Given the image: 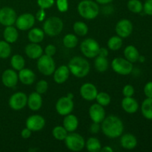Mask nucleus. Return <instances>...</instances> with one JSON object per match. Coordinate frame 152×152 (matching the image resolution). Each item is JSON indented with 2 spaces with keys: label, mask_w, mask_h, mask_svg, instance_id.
<instances>
[{
  "label": "nucleus",
  "mask_w": 152,
  "mask_h": 152,
  "mask_svg": "<svg viewBox=\"0 0 152 152\" xmlns=\"http://www.w3.org/2000/svg\"><path fill=\"white\" fill-rule=\"evenodd\" d=\"M70 70L68 65H61L55 69L53 72V80L57 84H62L65 83L69 78Z\"/></svg>",
  "instance_id": "nucleus-18"
},
{
  "label": "nucleus",
  "mask_w": 152,
  "mask_h": 152,
  "mask_svg": "<svg viewBox=\"0 0 152 152\" xmlns=\"http://www.w3.org/2000/svg\"><path fill=\"white\" fill-rule=\"evenodd\" d=\"M55 107L58 114L62 116H66L73 111L74 103L73 99H69L66 96H62L57 100Z\"/></svg>",
  "instance_id": "nucleus-12"
},
{
  "label": "nucleus",
  "mask_w": 152,
  "mask_h": 152,
  "mask_svg": "<svg viewBox=\"0 0 152 152\" xmlns=\"http://www.w3.org/2000/svg\"><path fill=\"white\" fill-rule=\"evenodd\" d=\"M67 148L72 151H80L84 148L86 141L80 134L74 132H69L65 139Z\"/></svg>",
  "instance_id": "nucleus-7"
},
{
  "label": "nucleus",
  "mask_w": 152,
  "mask_h": 152,
  "mask_svg": "<svg viewBox=\"0 0 152 152\" xmlns=\"http://www.w3.org/2000/svg\"><path fill=\"white\" fill-rule=\"evenodd\" d=\"M124 56L129 62L134 63L137 62L140 57V53L137 48L134 45H128L124 50Z\"/></svg>",
  "instance_id": "nucleus-27"
},
{
  "label": "nucleus",
  "mask_w": 152,
  "mask_h": 152,
  "mask_svg": "<svg viewBox=\"0 0 152 152\" xmlns=\"http://www.w3.org/2000/svg\"><path fill=\"white\" fill-rule=\"evenodd\" d=\"M27 105L31 111H39L42 105V98L41 94L37 93V91L32 92L28 96Z\"/></svg>",
  "instance_id": "nucleus-19"
},
{
  "label": "nucleus",
  "mask_w": 152,
  "mask_h": 152,
  "mask_svg": "<svg viewBox=\"0 0 152 152\" xmlns=\"http://www.w3.org/2000/svg\"><path fill=\"white\" fill-rule=\"evenodd\" d=\"M48 88V84L45 80H41L36 85V91L40 94H44L46 93Z\"/></svg>",
  "instance_id": "nucleus-39"
},
{
  "label": "nucleus",
  "mask_w": 152,
  "mask_h": 152,
  "mask_svg": "<svg viewBox=\"0 0 152 152\" xmlns=\"http://www.w3.org/2000/svg\"><path fill=\"white\" fill-rule=\"evenodd\" d=\"M63 27V22L60 18L52 16L44 22L43 31L49 37H56L62 32Z\"/></svg>",
  "instance_id": "nucleus-4"
},
{
  "label": "nucleus",
  "mask_w": 152,
  "mask_h": 152,
  "mask_svg": "<svg viewBox=\"0 0 152 152\" xmlns=\"http://www.w3.org/2000/svg\"><path fill=\"white\" fill-rule=\"evenodd\" d=\"M31 134H32V131H31L28 128H25L21 132V136L24 139H28L31 136Z\"/></svg>",
  "instance_id": "nucleus-48"
},
{
  "label": "nucleus",
  "mask_w": 152,
  "mask_h": 152,
  "mask_svg": "<svg viewBox=\"0 0 152 152\" xmlns=\"http://www.w3.org/2000/svg\"><path fill=\"white\" fill-rule=\"evenodd\" d=\"M87 150L89 152H99L101 148H102V145H101L100 141L99 139L96 137H90L86 142V145Z\"/></svg>",
  "instance_id": "nucleus-29"
},
{
  "label": "nucleus",
  "mask_w": 152,
  "mask_h": 152,
  "mask_svg": "<svg viewBox=\"0 0 152 152\" xmlns=\"http://www.w3.org/2000/svg\"><path fill=\"white\" fill-rule=\"evenodd\" d=\"M66 96H67V97L69 98V99H74V95L73 94V93H68V94L66 95Z\"/></svg>",
  "instance_id": "nucleus-52"
},
{
  "label": "nucleus",
  "mask_w": 152,
  "mask_h": 152,
  "mask_svg": "<svg viewBox=\"0 0 152 152\" xmlns=\"http://www.w3.org/2000/svg\"><path fill=\"white\" fill-rule=\"evenodd\" d=\"M79 126V120L74 114H69L65 116L63 120V127L68 131V132H74Z\"/></svg>",
  "instance_id": "nucleus-24"
},
{
  "label": "nucleus",
  "mask_w": 152,
  "mask_h": 152,
  "mask_svg": "<svg viewBox=\"0 0 152 152\" xmlns=\"http://www.w3.org/2000/svg\"><path fill=\"white\" fill-rule=\"evenodd\" d=\"M77 10L80 16L86 19H94L99 13L98 3L92 0H83L77 6Z\"/></svg>",
  "instance_id": "nucleus-3"
},
{
  "label": "nucleus",
  "mask_w": 152,
  "mask_h": 152,
  "mask_svg": "<svg viewBox=\"0 0 152 152\" xmlns=\"http://www.w3.org/2000/svg\"><path fill=\"white\" fill-rule=\"evenodd\" d=\"M17 15L12 7H4L0 9V24L4 26L13 25L16 22Z\"/></svg>",
  "instance_id": "nucleus-11"
},
{
  "label": "nucleus",
  "mask_w": 152,
  "mask_h": 152,
  "mask_svg": "<svg viewBox=\"0 0 152 152\" xmlns=\"http://www.w3.org/2000/svg\"><path fill=\"white\" fill-rule=\"evenodd\" d=\"M144 94L148 98H152V81L148 82L144 87Z\"/></svg>",
  "instance_id": "nucleus-45"
},
{
  "label": "nucleus",
  "mask_w": 152,
  "mask_h": 152,
  "mask_svg": "<svg viewBox=\"0 0 152 152\" xmlns=\"http://www.w3.org/2000/svg\"><path fill=\"white\" fill-rule=\"evenodd\" d=\"M141 112L145 119L152 120V98L146 97L144 99L141 105Z\"/></svg>",
  "instance_id": "nucleus-28"
},
{
  "label": "nucleus",
  "mask_w": 152,
  "mask_h": 152,
  "mask_svg": "<svg viewBox=\"0 0 152 152\" xmlns=\"http://www.w3.org/2000/svg\"><path fill=\"white\" fill-rule=\"evenodd\" d=\"M121 105L123 109L128 114H134L139 108L138 102L132 96L123 98L121 102Z\"/></svg>",
  "instance_id": "nucleus-22"
},
{
  "label": "nucleus",
  "mask_w": 152,
  "mask_h": 152,
  "mask_svg": "<svg viewBox=\"0 0 152 152\" xmlns=\"http://www.w3.org/2000/svg\"><path fill=\"white\" fill-rule=\"evenodd\" d=\"M19 77L14 69H6L1 75V82L7 88H13L17 85Z\"/></svg>",
  "instance_id": "nucleus-17"
},
{
  "label": "nucleus",
  "mask_w": 152,
  "mask_h": 152,
  "mask_svg": "<svg viewBox=\"0 0 152 152\" xmlns=\"http://www.w3.org/2000/svg\"><path fill=\"white\" fill-rule=\"evenodd\" d=\"M100 151H102V152H113L114 151V150H113V148H111V147L105 146V147H103V148H101Z\"/></svg>",
  "instance_id": "nucleus-51"
},
{
  "label": "nucleus",
  "mask_w": 152,
  "mask_h": 152,
  "mask_svg": "<svg viewBox=\"0 0 152 152\" xmlns=\"http://www.w3.org/2000/svg\"><path fill=\"white\" fill-rule=\"evenodd\" d=\"M98 104L101 105L102 106H108L111 103V98L108 93L105 92H98L96 97L95 99Z\"/></svg>",
  "instance_id": "nucleus-38"
},
{
  "label": "nucleus",
  "mask_w": 152,
  "mask_h": 152,
  "mask_svg": "<svg viewBox=\"0 0 152 152\" xmlns=\"http://www.w3.org/2000/svg\"><path fill=\"white\" fill-rule=\"evenodd\" d=\"M123 38L119 36H114L111 37L108 41V47L110 50L113 51L120 50L123 46Z\"/></svg>",
  "instance_id": "nucleus-32"
},
{
  "label": "nucleus",
  "mask_w": 152,
  "mask_h": 152,
  "mask_svg": "<svg viewBox=\"0 0 152 152\" xmlns=\"http://www.w3.org/2000/svg\"><path fill=\"white\" fill-rule=\"evenodd\" d=\"M10 65H11L13 69H14L15 71H19L22 68H25V59L20 54L13 55L10 59Z\"/></svg>",
  "instance_id": "nucleus-30"
},
{
  "label": "nucleus",
  "mask_w": 152,
  "mask_h": 152,
  "mask_svg": "<svg viewBox=\"0 0 152 152\" xmlns=\"http://www.w3.org/2000/svg\"><path fill=\"white\" fill-rule=\"evenodd\" d=\"M100 129L101 127L100 126H99V123H94L93 122V123H92L91 126L90 130L92 134H97L98 132H99V130H100Z\"/></svg>",
  "instance_id": "nucleus-47"
},
{
  "label": "nucleus",
  "mask_w": 152,
  "mask_h": 152,
  "mask_svg": "<svg viewBox=\"0 0 152 152\" xmlns=\"http://www.w3.org/2000/svg\"><path fill=\"white\" fill-rule=\"evenodd\" d=\"M28 102V96L23 92H16L10 97L9 106L14 111H19L25 108Z\"/></svg>",
  "instance_id": "nucleus-10"
},
{
  "label": "nucleus",
  "mask_w": 152,
  "mask_h": 152,
  "mask_svg": "<svg viewBox=\"0 0 152 152\" xmlns=\"http://www.w3.org/2000/svg\"><path fill=\"white\" fill-rule=\"evenodd\" d=\"M56 6L58 10L62 13H65L68 10V0H56Z\"/></svg>",
  "instance_id": "nucleus-41"
},
{
  "label": "nucleus",
  "mask_w": 152,
  "mask_h": 152,
  "mask_svg": "<svg viewBox=\"0 0 152 152\" xmlns=\"http://www.w3.org/2000/svg\"><path fill=\"white\" fill-rule=\"evenodd\" d=\"M108 55V49L105 48H100L99 51V55L98 56H103V57H107Z\"/></svg>",
  "instance_id": "nucleus-49"
},
{
  "label": "nucleus",
  "mask_w": 152,
  "mask_h": 152,
  "mask_svg": "<svg viewBox=\"0 0 152 152\" xmlns=\"http://www.w3.org/2000/svg\"><path fill=\"white\" fill-rule=\"evenodd\" d=\"M46 17V12L45 9L40 8L38 11L36 13V19L38 20L39 22H42V21L45 20Z\"/></svg>",
  "instance_id": "nucleus-46"
},
{
  "label": "nucleus",
  "mask_w": 152,
  "mask_h": 152,
  "mask_svg": "<svg viewBox=\"0 0 152 152\" xmlns=\"http://www.w3.org/2000/svg\"><path fill=\"white\" fill-rule=\"evenodd\" d=\"M73 29H74V33L80 37H84L88 32V25L85 22H81V21L76 22L73 25Z\"/></svg>",
  "instance_id": "nucleus-33"
},
{
  "label": "nucleus",
  "mask_w": 152,
  "mask_h": 152,
  "mask_svg": "<svg viewBox=\"0 0 152 152\" xmlns=\"http://www.w3.org/2000/svg\"><path fill=\"white\" fill-rule=\"evenodd\" d=\"M89 116L94 123H101L105 118V111L104 107L98 103H94L89 108Z\"/></svg>",
  "instance_id": "nucleus-16"
},
{
  "label": "nucleus",
  "mask_w": 152,
  "mask_h": 152,
  "mask_svg": "<svg viewBox=\"0 0 152 152\" xmlns=\"http://www.w3.org/2000/svg\"><path fill=\"white\" fill-rule=\"evenodd\" d=\"M100 46L99 43L92 38H88L83 40L80 44V50L86 57L92 59L99 55Z\"/></svg>",
  "instance_id": "nucleus-5"
},
{
  "label": "nucleus",
  "mask_w": 152,
  "mask_h": 152,
  "mask_svg": "<svg viewBox=\"0 0 152 152\" xmlns=\"http://www.w3.org/2000/svg\"><path fill=\"white\" fill-rule=\"evenodd\" d=\"M115 31L121 38H127L133 31V24L129 19H121L116 25Z\"/></svg>",
  "instance_id": "nucleus-13"
},
{
  "label": "nucleus",
  "mask_w": 152,
  "mask_h": 152,
  "mask_svg": "<svg viewBox=\"0 0 152 152\" xmlns=\"http://www.w3.org/2000/svg\"><path fill=\"white\" fill-rule=\"evenodd\" d=\"M26 128L29 129L32 132L41 131L45 126V120L44 117L39 114L31 115L27 119Z\"/></svg>",
  "instance_id": "nucleus-14"
},
{
  "label": "nucleus",
  "mask_w": 152,
  "mask_h": 152,
  "mask_svg": "<svg viewBox=\"0 0 152 152\" xmlns=\"http://www.w3.org/2000/svg\"><path fill=\"white\" fill-rule=\"evenodd\" d=\"M45 32L43 30L38 28H32L28 32V38L31 42L39 43L43 41L45 38Z\"/></svg>",
  "instance_id": "nucleus-26"
},
{
  "label": "nucleus",
  "mask_w": 152,
  "mask_h": 152,
  "mask_svg": "<svg viewBox=\"0 0 152 152\" xmlns=\"http://www.w3.org/2000/svg\"><path fill=\"white\" fill-rule=\"evenodd\" d=\"M25 52L27 56L31 59H38L42 55V48L38 43H30L25 47Z\"/></svg>",
  "instance_id": "nucleus-20"
},
{
  "label": "nucleus",
  "mask_w": 152,
  "mask_h": 152,
  "mask_svg": "<svg viewBox=\"0 0 152 152\" xmlns=\"http://www.w3.org/2000/svg\"><path fill=\"white\" fill-rule=\"evenodd\" d=\"M11 54V47L10 43L7 42L4 40L0 41V58L7 59Z\"/></svg>",
  "instance_id": "nucleus-37"
},
{
  "label": "nucleus",
  "mask_w": 152,
  "mask_h": 152,
  "mask_svg": "<svg viewBox=\"0 0 152 152\" xmlns=\"http://www.w3.org/2000/svg\"><path fill=\"white\" fill-rule=\"evenodd\" d=\"M63 45L67 48H74L78 44V39L75 34H68L64 37Z\"/></svg>",
  "instance_id": "nucleus-34"
},
{
  "label": "nucleus",
  "mask_w": 152,
  "mask_h": 152,
  "mask_svg": "<svg viewBox=\"0 0 152 152\" xmlns=\"http://www.w3.org/2000/svg\"><path fill=\"white\" fill-rule=\"evenodd\" d=\"M70 72L77 78L86 77L90 72V64L87 59L82 56H74L68 65Z\"/></svg>",
  "instance_id": "nucleus-2"
},
{
  "label": "nucleus",
  "mask_w": 152,
  "mask_h": 152,
  "mask_svg": "<svg viewBox=\"0 0 152 152\" xmlns=\"http://www.w3.org/2000/svg\"><path fill=\"white\" fill-rule=\"evenodd\" d=\"M3 37H4V41L10 44L16 42L19 37L17 28L13 27V25L5 27L4 31H3Z\"/></svg>",
  "instance_id": "nucleus-25"
},
{
  "label": "nucleus",
  "mask_w": 152,
  "mask_h": 152,
  "mask_svg": "<svg viewBox=\"0 0 152 152\" xmlns=\"http://www.w3.org/2000/svg\"><path fill=\"white\" fill-rule=\"evenodd\" d=\"M37 4L40 8L46 10L54 4V0H37Z\"/></svg>",
  "instance_id": "nucleus-40"
},
{
  "label": "nucleus",
  "mask_w": 152,
  "mask_h": 152,
  "mask_svg": "<svg viewBox=\"0 0 152 152\" xmlns=\"http://www.w3.org/2000/svg\"><path fill=\"white\" fill-rule=\"evenodd\" d=\"M123 94L125 97H131L134 94V88L132 85H126L123 89Z\"/></svg>",
  "instance_id": "nucleus-42"
},
{
  "label": "nucleus",
  "mask_w": 152,
  "mask_h": 152,
  "mask_svg": "<svg viewBox=\"0 0 152 152\" xmlns=\"http://www.w3.org/2000/svg\"><path fill=\"white\" fill-rule=\"evenodd\" d=\"M127 7L134 13H140L143 10V4L140 0H129L127 3Z\"/></svg>",
  "instance_id": "nucleus-35"
},
{
  "label": "nucleus",
  "mask_w": 152,
  "mask_h": 152,
  "mask_svg": "<svg viewBox=\"0 0 152 152\" xmlns=\"http://www.w3.org/2000/svg\"><path fill=\"white\" fill-rule=\"evenodd\" d=\"M80 93L82 97L85 100L93 101L96 99L98 91L94 85L90 83H87L81 86L80 89Z\"/></svg>",
  "instance_id": "nucleus-15"
},
{
  "label": "nucleus",
  "mask_w": 152,
  "mask_h": 152,
  "mask_svg": "<svg viewBox=\"0 0 152 152\" xmlns=\"http://www.w3.org/2000/svg\"><path fill=\"white\" fill-rule=\"evenodd\" d=\"M112 1H114V0H96V3L100 4H109V3H111Z\"/></svg>",
  "instance_id": "nucleus-50"
},
{
  "label": "nucleus",
  "mask_w": 152,
  "mask_h": 152,
  "mask_svg": "<svg viewBox=\"0 0 152 152\" xmlns=\"http://www.w3.org/2000/svg\"><path fill=\"white\" fill-rule=\"evenodd\" d=\"M94 67L96 70L99 72H105L108 70L109 62L106 57H103L101 56H97L95 57Z\"/></svg>",
  "instance_id": "nucleus-31"
},
{
  "label": "nucleus",
  "mask_w": 152,
  "mask_h": 152,
  "mask_svg": "<svg viewBox=\"0 0 152 152\" xmlns=\"http://www.w3.org/2000/svg\"><path fill=\"white\" fill-rule=\"evenodd\" d=\"M144 13L148 16H152V0H145L143 4Z\"/></svg>",
  "instance_id": "nucleus-43"
},
{
  "label": "nucleus",
  "mask_w": 152,
  "mask_h": 152,
  "mask_svg": "<svg viewBox=\"0 0 152 152\" xmlns=\"http://www.w3.org/2000/svg\"><path fill=\"white\" fill-rule=\"evenodd\" d=\"M36 18L32 13H25L16 18L15 24L17 29L20 31H28L34 26Z\"/></svg>",
  "instance_id": "nucleus-9"
},
{
  "label": "nucleus",
  "mask_w": 152,
  "mask_h": 152,
  "mask_svg": "<svg viewBox=\"0 0 152 152\" xmlns=\"http://www.w3.org/2000/svg\"><path fill=\"white\" fill-rule=\"evenodd\" d=\"M145 58L143 56H140V57L139 59H138V61H140V62H145Z\"/></svg>",
  "instance_id": "nucleus-53"
},
{
  "label": "nucleus",
  "mask_w": 152,
  "mask_h": 152,
  "mask_svg": "<svg viewBox=\"0 0 152 152\" xmlns=\"http://www.w3.org/2000/svg\"><path fill=\"white\" fill-rule=\"evenodd\" d=\"M68 134V131H67L63 126H56V127L53 128V131H52V134H53V137L59 141L65 140Z\"/></svg>",
  "instance_id": "nucleus-36"
},
{
  "label": "nucleus",
  "mask_w": 152,
  "mask_h": 152,
  "mask_svg": "<svg viewBox=\"0 0 152 152\" xmlns=\"http://www.w3.org/2000/svg\"><path fill=\"white\" fill-rule=\"evenodd\" d=\"M19 80L22 84L26 85V86H30L34 83L36 79L35 74L32 70L29 68H22V70L19 71Z\"/></svg>",
  "instance_id": "nucleus-21"
},
{
  "label": "nucleus",
  "mask_w": 152,
  "mask_h": 152,
  "mask_svg": "<svg viewBox=\"0 0 152 152\" xmlns=\"http://www.w3.org/2000/svg\"><path fill=\"white\" fill-rule=\"evenodd\" d=\"M101 123V129L108 138L115 139L123 134L124 131L123 123L117 116H108Z\"/></svg>",
  "instance_id": "nucleus-1"
},
{
  "label": "nucleus",
  "mask_w": 152,
  "mask_h": 152,
  "mask_svg": "<svg viewBox=\"0 0 152 152\" xmlns=\"http://www.w3.org/2000/svg\"><path fill=\"white\" fill-rule=\"evenodd\" d=\"M113 71L120 75H129L133 71V63L126 58L117 57L111 62Z\"/></svg>",
  "instance_id": "nucleus-8"
},
{
  "label": "nucleus",
  "mask_w": 152,
  "mask_h": 152,
  "mask_svg": "<svg viewBox=\"0 0 152 152\" xmlns=\"http://www.w3.org/2000/svg\"><path fill=\"white\" fill-rule=\"evenodd\" d=\"M37 68L43 75L50 76L56 69V64L52 56L42 54L37 61Z\"/></svg>",
  "instance_id": "nucleus-6"
},
{
  "label": "nucleus",
  "mask_w": 152,
  "mask_h": 152,
  "mask_svg": "<svg viewBox=\"0 0 152 152\" xmlns=\"http://www.w3.org/2000/svg\"><path fill=\"white\" fill-rule=\"evenodd\" d=\"M56 48L53 45H48L45 48V54L48 55V56H53L56 53Z\"/></svg>",
  "instance_id": "nucleus-44"
},
{
  "label": "nucleus",
  "mask_w": 152,
  "mask_h": 152,
  "mask_svg": "<svg viewBox=\"0 0 152 152\" xmlns=\"http://www.w3.org/2000/svg\"><path fill=\"white\" fill-rule=\"evenodd\" d=\"M120 139V145L123 148L127 150H132L136 148L137 145V140L136 137L132 134H122Z\"/></svg>",
  "instance_id": "nucleus-23"
}]
</instances>
